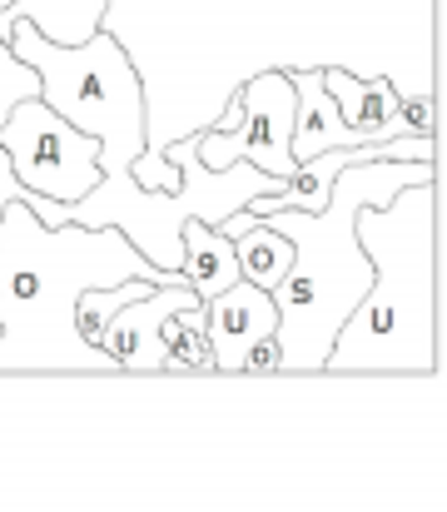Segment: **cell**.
<instances>
[{"mask_svg":"<svg viewBox=\"0 0 447 512\" xmlns=\"http://www.w3.org/2000/svg\"><path fill=\"white\" fill-rule=\"evenodd\" d=\"M149 279L174 284L179 269H159L115 229L40 224L20 199L0 209V368H100L120 373L105 348L80 339L75 299L100 284Z\"/></svg>","mask_w":447,"mask_h":512,"instance_id":"1","label":"cell"},{"mask_svg":"<svg viewBox=\"0 0 447 512\" xmlns=\"http://www.w3.org/2000/svg\"><path fill=\"white\" fill-rule=\"evenodd\" d=\"M373 279L328 343L323 373H433L438 368V174L358 209Z\"/></svg>","mask_w":447,"mask_h":512,"instance_id":"2","label":"cell"},{"mask_svg":"<svg viewBox=\"0 0 447 512\" xmlns=\"http://www.w3.org/2000/svg\"><path fill=\"white\" fill-rule=\"evenodd\" d=\"M438 160H353L333 179V194L318 214L303 209H274L259 214L294 244V264L274 289L279 329L274 339L284 348V373H323L328 343L338 324L363 299L373 264L358 244V209L388 204L403 184L433 179Z\"/></svg>","mask_w":447,"mask_h":512,"instance_id":"3","label":"cell"},{"mask_svg":"<svg viewBox=\"0 0 447 512\" xmlns=\"http://www.w3.org/2000/svg\"><path fill=\"white\" fill-rule=\"evenodd\" d=\"M0 40L10 45L15 60H25L40 75L45 105L100 140V170H105L100 179H125L135 160L149 155L145 80L130 50L110 30H95L80 45H60L40 35L25 15L0 10Z\"/></svg>","mask_w":447,"mask_h":512,"instance_id":"4","label":"cell"},{"mask_svg":"<svg viewBox=\"0 0 447 512\" xmlns=\"http://www.w3.org/2000/svg\"><path fill=\"white\" fill-rule=\"evenodd\" d=\"M0 155L20 189L45 194L55 204H70L100 184V140L80 125H70L60 110H50L40 95H25L0 120Z\"/></svg>","mask_w":447,"mask_h":512,"instance_id":"5","label":"cell"},{"mask_svg":"<svg viewBox=\"0 0 447 512\" xmlns=\"http://www.w3.org/2000/svg\"><path fill=\"white\" fill-rule=\"evenodd\" d=\"M234 100H239V125L234 130L204 125L199 130V160L209 170H224V165L244 160L254 170L289 179V170H294V155H289V130H294V85H289V70L249 75Z\"/></svg>","mask_w":447,"mask_h":512,"instance_id":"6","label":"cell"},{"mask_svg":"<svg viewBox=\"0 0 447 512\" xmlns=\"http://www.w3.org/2000/svg\"><path fill=\"white\" fill-rule=\"evenodd\" d=\"M279 304L269 289L234 279L214 299H204V339H209V373H239L249 348L259 339H274Z\"/></svg>","mask_w":447,"mask_h":512,"instance_id":"7","label":"cell"},{"mask_svg":"<svg viewBox=\"0 0 447 512\" xmlns=\"http://www.w3.org/2000/svg\"><path fill=\"white\" fill-rule=\"evenodd\" d=\"M199 294L174 279V284H154L145 299H130L125 309H115V319L100 329L95 348H105L115 358V368L125 373H159L164 368V348H159V319L179 304H194ZM204 304V299H199Z\"/></svg>","mask_w":447,"mask_h":512,"instance_id":"8","label":"cell"},{"mask_svg":"<svg viewBox=\"0 0 447 512\" xmlns=\"http://www.w3.org/2000/svg\"><path fill=\"white\" fill-rule=\"evenodd\" d=\"M318 75H323V90H328L333 105H338V120H343L348 130H358L363 140L413 135V130L403 125V110H398L403 95L393 90L388 75L363 80V75H348V70H338V65H328V70H318Z\"/></svg>","mask_w":447,"mask_h":512,"instance_id":"9","label":"cell"},{"mask_svg":"<svg viewBox=\"0 0 447 512\" xmlns=\"http://www.w3.org/2000/svg\"><path fill=\"white\" fill-rule=\"evenodd\" d=\"M289 85H294V130H289L294 165L308 160V155H318V150H333V145H368L358 130H348L338 120V105L323 90L318 70H289Z\"/></svg>","mask_w":447,"mask_h":512,"instance_id":"10","label":"cell"},{"mask_svg":"<svg viewBox=\"0 0 447 512\" xmlns=\"http://www.w3.org/2000/svg\"><path fill=\"white\" fill-rule=\"evenodd\" d=\"M179 274L199 299H214L219 289H229L239 279V254L234 239L204 219H184L179 229Z\"/></svg>","mask_w":447,"mask_h":512,"instance_id":"11","label":"cell"},{"mask_svg":"<svg viewBox=\"0 0 447 512\" xmlns=\"http://www.w3.org/2000/svg\"><path fill=\"white\" fill-rule=\"evenodd\" d=\"M234 254H239V279H249V284H259V289H279V279L289 274V264H294V244H289V234H279L269 219H259V214H249V224H239L234 234Z\"/></svg>","mask_w":447,"mask_h":512,"instance_id":"12","label":"cell"},{"mask_svg":"<svg viewBox=\"0 0 447 512\" xmlns=\"http://www.w3.org/2000/svg\"><path fill=\"white\" fill-rule=\"evenodd\" d=\"M5 15H25L40 35H50L60 45H80L85 35L100 30L105 5H95V0H10Z\"/></svg>","mask_w":447,"mask_h":512,"instance_id":"13","label":"cell"},{"mask_svg":"<svg viewBox=\"0 0 447 512\" xmlns=\"http://www.w3.org/2000/svg\"><path fill=\"white\" fill-rule=\"evenodd\" d=\"M159 348L164 368L159 373H209V339H204V304H179L159 319Z\"/></svg>","mask_w":447,"mask_h":512,"instance_id":"14","label":"cell"},{"mask_svg":"<svg viewBox=\"0 0 447 512\" xmlns=\"http://www.w3.org/2000/svg\"><path fill=\"white\" fill-rule=\"evenodd\" d=\"M239 373H254V378H269V373H284V348H279V339H259V343H254Z\"/></svg>","mask_w":447,"mask_h":512,"instance_id":"15","label":"cell"},{"mask_svg":"<svg viewBox=\"0 0 447 512\" xmlns=\"http://www.w3.org/2000/svg\"><path fill=\"white\" fill-rule=\"evenodd\" d=\"M398 110H403V125L413 130V135H433V100H398Z\"/></svg>","mask_w":447,"mask_h":512,"instance_id":"16","label":"cell"},{"mask_svg":"<svg viewBox=\"0 0 447 512\" xmlns=\"http://www.w3.org/2000/svg\"><path fill=\"white\" fill-rule=\"evenodd\" d=\"M5 5H10V0H0V10H5Z\"/></svg>","mask_w":447,"mask_h":512,"instance_id":"17","label":"cell"}]
</instances>
